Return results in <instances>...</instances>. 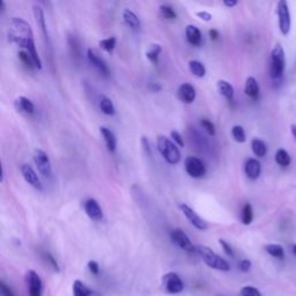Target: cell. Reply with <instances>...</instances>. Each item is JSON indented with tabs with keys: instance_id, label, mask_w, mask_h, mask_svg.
Listing matches in <instances>:
<instances>
[{
	"instance_id": "cell-14",
	"label": "cell",
	"mask_w": 296,
	"mask_h": 296,
	"mask_svg": "<svg viewBox=\"0 0 296 296\" xmlns=\"http://www.w3.org/2000/svg\"><path fill=\"white\" fill-rule=\"evenodd\" d=\"M84 208H85L86 214H87L92 220L101 221L103 219L102 208L97 203V200H95L93 198H89L88 200H86L84 204Z\"/></svg>"
},
{
	"instance_id": "cell-42",
	"label": "cell",
	"mask_w": 296,
	"mask_h": 296,
	"mask_svg": "<svg viewBox=\"0 0 296 296\" xmlns=\"http://www.w3.org/2000/svg\"><path fill=\"white\" fill-rule=\"evenodd\" d=\"M250 268H251V262L248 261V259H243L240 263V270L242 272H248Z\"/></svg>"
},
{
	"instance_id": "cell-12",
	"label": "cell",
	"mask_w": 296,
	"mask_h": 296,
	"mask_svg": "<svg viewBox=\"0 0 296 296\" xmlns=\"http://www.w3.org/2000/svg\"><path fill=\"white\" fill-rule=\"evenodd\" d=\"M21 174H22V176H24V179L27 183L33 186L34 189L38 190V191L43 190L42 182H41L40 177L37 176L35 170L29 165H24L21 167Z\"/></svg>"
},
{
	"instance_id": "cell-5",
	"label": "cell",
	"mask_w": 296,
	"mask_h": 296,
	"mask_svg": "<svg viewBox=\"0 0 296 296\" xmlns=\"http://www.w3.org/2000/svg\"><path fill=\"white\" fill-rule=\"evenodd\" d=\"M184 167L186 174L192 177V179H202V177L206 175V166H205V163L200 159L195 156L186 157Z\"/></svg>"
},
{
	"instance_id": "cell-40",
	"label": "cell",
	"mask_w": 296,
	"mask_h": 296,
	"mask_svg": "<svg viewBox=\"0 0 296 296\" xmlns=\"http://www.w3.org/2000/svg\"><path fill=\"white\" fill-rule=\"evenodd\" d=\"M195 15H197L200 20H203L205 22H209V21L212 20V14H211V13L206 12V11H202V12L195 13Z\"/></svg>"
},
{
	"instance_id": "cell-44",
	"label": "cell",
	"mask_w": 296,
	"mask_h": 296,
	"mask_svg": "<svg viewBox=\"0 0 296 296\" xmlns=\"http://www.w3.org/2000/svg\"><path fill=\"white\" fill-rule=\"evenodd\" d=\"M2 295L3 296H14L12 289L10 288V287H7L5 285V282H2Z\"/></svg>"
},
{
	"instance_id": "cell-36",
	"label": "cell",
	"mask_w": 296,
	"mask_h": 296,
	"mask_svg": "<svg viewBox=\"0 0 296 296\" xmlns=\"http://www.w3.org/2000/svg\"><path fill=\"white\" fill-rule=\"evenodd\" d=\"M241 295L242 296H262L261 291L252 286H245L241 290Z\"/></svg>"
},
{
	"instance_id": "cell-28",
	"label": "cell",
	"mask_w": 296,
	"mask_h": 296,
	"mask_svg": "<svg viewBox=\"0 0 296 296\" xmlns=\"http://www.w3.org/2000/svg\"><path fill=\"white\" fill-rule=\"evenodd\" d=\"M251 148L254 155H257L258 157H264L267 153V146L261 139H253L251 143Z\"/></svg>"
},
{
	"instance_id": "cell-9",
	"label": "cell",
	"mask_w": 296,
	"mask_h": 296,
	"mask_svg": "<svg viewBox=\"0 0 296 296\" xmlns=\"http://www.w3.org/2000/svg\"><path fill=\"white\" fill-rule=\"evenodd\" d=\"M26 285L29 296H42V279L34 270H29L26 273Z\"/></svg>"
},
{
	"instance_id": "cell-48",
	"label": "cell",
	"mask_w": 296,
	"mask_h": 296,
	"mask_svg": "<svg viewBox=\"0 0 296 296\" xmlns=\"http://www.w3.org/2000/svg\"><path fill=\"white\" fill-rule=\"evenodd\" d=\"M209 37H211L212 40H216V38L219 37L218 30H215V29H211V30H209Z\"/></svg>"
},
{
	"instance_id": "cell-37",
	"label": "cell",
	"mask_w": 296,
	"mask_h": 296,
	"mask_svg": "<svg viewBox=\"0 0 296 296\" xmlns=\"http://www.w3.org/2000/svg\"><path fill=\"white\" fill-rule=\"evenodd\" d=\"M19 58L21 59V62L24 63L26 66H28L29 68H34L35 67V64L33 62V59H31L29 54L27 53L26 51H24V50H21V51L19 52Z\"/></svg>"
},
{
	"instance_id": "cell-1",
	"label": "cell",
	"mask_w": 296,
	"mask_h": 296,
	"mask_svg": "<svg viewBox=\"0 0 296 296\" xmlns=\"http://www.w3.org/2000/svg\"><path fill=\"white\" fill-rule=\"evenodd\" d=\"M10 27L11 28L8 30V41L28 53L30 58L33 59L35 67L41 70L42 68V62H41L38 52L36 50L34 34L30 25L24 19H21V17H13Z\"/></svg>"
},
{
	"instance_id": "cell-45",
	"label": "cell",
	"mask_w": 296,
	"mask_h": 296,
	"mask_svg": "<svg viewBox=\"0 0 296 296\" xmlns=\"http://www.w3.org/2000/svg\"><path fill=\"white\" fill-rule=\"evenodd\" d=\"M148 89L151 90V92H153V93H157V92H160V90L162 89V87H161V85L157 84V83H149L148 84Z\"/></svg>"
},
{
	"instance_id": "cell-27",
	"label": "cell",
	"mask_w": 296,
	"mask_h": 296,
	"mask_svg": "<svg viewBox=\"0 0 296 296\" xmlns=\"http://www.w3.org/2000/svg\"><path fill=\"white\" fill-rule=\"evenodd\" d=\"M100 109H101V111L107 116H113L116 112V109L112 101L107 96H102L101 100H100Z\"/></svg>"
},
{
	"instance_id": "cell-26",
	"label": "cell",
	"mask_w": 296,
	"mask_h": 296,
	"mask_svg": "<svg viewBox=\"0 0 296 296\" xmlns=\"http://www.w3.org/2000/svg\"><path fill=\"white\" fill-rule=\"evenodd\" d=\"M161 52H162L161 45L153 43L148 47L147 52H146V57H147V59L151 63L156 64V63H159V57H160Z\"/></svg>"
},
{
	"instance_id": "cell-10",
	"label": "cell",
	"mask_w": 296,
	"mask_h": 296,
	"mask_svg": "<svg viewBox=\"0 0 296 296\" xmlns=\"http://www.w3.org/2000/svg\"><path fill=\"white\" fill-rule=\"evenodd\" d=\"M179 208L181 209V212L183 213V215L188 219L189 222L192 225L194 228H197L198 230H206L208 228V226L206 222H205L202 218H200L197 213H195L192 208H191L189 205L186 204H181Z\"/></svg>"
},
{
	"instance_id": "cell-30",
	"label": "cell",
	"mask_w": 296,
	"mask_h": 296,
	"mask_svg": "<svg viewBox=\"0 0 296 296\" xmlns=\"http://www.w3.org/2000/svg\"><path fill=\"white\" fill-rule=\"evenodd\" d=\"M265 250L268 254H271V256L274 258L282 259L285 257L284 248H282L279 244H267L265 247Z\"/></svg>"
},
{
	"instance_id": "cell-7",
	"label": "cell",
	"mask_w": 296,
	"mask_h": 296,
	"mask_svg": "<svg viewBox=\"0 0 296 296\" xmlns=\"http://www.w3.org/2000/svg\"><path fill=\"white\" fill-rule=\"evenodd\" d=\"M163 288L169 294H180L184 289L183 280L175 272H169L162 277Z\"/></svg>"
},
{
	"instance_id": "cell-50",
	"label": "cell",
	"mask_w": 296,
	"mask_h": 296,
	"mask_svg": "<svg viewBox=\"0 0 296 296\" xmlns=\"http://www.w3.org/2000/svg\"><path fill=\"white\" fill-rule=\"evenodd\" d=\"M293 252H294V254L296 256V244L293 245Z\"/></svg>"
},
{
	"instance_id": "cell-29",
	"label": "cell",
	"mask_w": 296,
	"mask_h": 296,
	"mask_svg": "<svg viewBox=\"0 0 296 296\" xmlns=\"http://www.w3.org/2000/svg\"><path fill=\"white\" fill-rule=\"evenodd\" d=\"M252 220H253V211L251 205L245 204L242 209V213H241V221H242L243 225L248 226L251 224Z\"/></svg>"
},
{
	"instance_id": "cell-22",
	"label": "cell",
	"mask_w": 296,
	"mask_h": 296,
	"mask_svg": "<svg viewBox=\"0 0 296 296\" xmlns=\"http://www.w3.org/2000/svg\"><path fill=\"white\" fill-rule=\"evenodd\" d=\"M34 16H35V20L37 22L38 27L42 30V33L44 35V37L47 38V41H49V33H48V29H47V22H45V16H44V12L42 10V7H40L38 5H34Z\"/></svg>"
},
{
	"instance_id": "cell-46",
	"label": "cell",
	"mask_w": 296,
	"mask_h": 296,
	"mask_svg": "<svg viewBox=\"0 0 296 296\" xmlns=\"http://www.w3.org/2000/svg\"><path fill=\"white\" fill-rule=\"evenodd\" d=\"M47 258H48V261H49L50 263H51V265L53 266L54 270H56V271H59L58 264H57V262H56V261H54V258L51 256V254H49V253H48V254H47Z\"/></svg>"
},
{
	"instance_id": "cell-24",
	"label": "cell",
	"mask_w": 296,
	"mask_h": 296,
	"mask_svg": "<svg viewBox=\"0 0 296 296\" xmlns=\"http://www.w3.org/2000/svg\"><path fill=\"white\" fill-rule=\"evenodd\" d=\"M244 92L247 94V96L251 97V98H256L259 94V86L257 80L253 78V76H249L245 81V87H244Z\"/></svg>"
},
{
	"instance_id": "cell-17",
	"label": "cell",
	"mask_w": 296,
	"mask_h": 296,
	"mask_svg": "<svg viewBox=\"0 0 296 296\" xmlns=\"http://www.w3.org/2000/svg\"><path fill=\"white\" fill-rule=\"evenodd\" d=\"M244 171L250 180H257L258 177L261 176L262 171L261 162L256 160V159H249V160L245 162Z\"/></svg>"
},
{
	"instance_id": "cell-15",
	"label": "cell",
	"mask_w": 296,
	"mask_h": 296,
	"mask_svg": "<svg viewBox=\"0 0 296 296\" xmlns=\"http://www.w3.org/2000/svg\"><path fill=\"white\" fill-rule=\"evenodd\" d=\"M177 96H179L182 102L190 104L194 102L197 93H195V89L192 85L185 83L182 84L179 87V90H177Z\"/></svg>"
},
{
	"instance_id": "cell-4",
	"label": "cell",
	"mask_w": 296,
	"mask_h": 296,
	"mask_svg": "<svg viewBox=\"0 0 296 296\" xmlns=\"http://www.w3.org/2000/svg\"><path fill=\"white\" fill-rule=\"evenodd\" d=\"M286 61H285V51L281 45H275L271 52V66L270 73L273 79H280L285 72Z\"/></svg>"
},
{
	"instance_id": "cell-41",
	"label": "cell",
	"mask_w": 296,
	"mask_h": 296,
	"mask_svg": "<svg viewBox=\"0 0 296 296\" xmlns=\"http://www.w3.org/2000/svg\"><path fill=\"white\" fill-rule=\"evenodd\" d=\"M88 268L89 271L93 273V274L97 275L100 273V267H98V264L95 262V261H89L88 262Z\"/></svg>"
},
{
	"instance_id": "cell-8",
	"label": "cell",
	"mask_w": 296,
	"mask_h": 296,
	"mask_svg": "<svg viewBox=\"0 0 296 296\" xmlns=\"http://www.w3.org/2000/svg\"><path fill=\"white\" fill-rule=\"evenodd\" d=\"M170 239H171L172 242H174L176 245H179L182 250H184V251H186V252H195L197 251V247H194L193 243L191 242V240L189 239V236L180 228H176L174 230H171Z\"/></svg>"
},
{
	"instance_id": "cell-16",
	"label": "cell",
	"mask_w": 296,
	"mask_h": 296,
	"mask_svg": "<svg viewBox=\"0 0 296 296\" xmlns=\"http://www.w3.org/2000/svg\"><path fill=\"white\" fill-rule=\"evenodd\" d=\"M185 36L188 42L193 47H199L203 43V36L199 28L193 25H188L185 27Z\"/></svg>"
},
{
	"instance_id": "cell-23",
	"label": "cell",
	"mask_w": 296,
	"mask_h": 296,
	"mask_svg": "<svg viewBox=\"0 0 296 296\" xmlns=\"http://www.w3.org/2000/svg\"><path fill=\"white\" fill-rule=\"evenodd\" d=\"M218 90L222 96L231 101L234 98V87L227 80H219L218 81Z\"/></svg>"
},
{
	"instance_id": "cell-31",
	"label": "cell",
	"mask_w": 296,
	"mask_h": 296,
	"mask_svg": "<svg viewBox=\"0 0 296 296\" xmlns=\"http://www.w3.org/2000/svg\"><path fill=\"white\" fill-rule=\"evenodd\" d=\"M275 161L278 165H280L282 167H286V166H289L290 163V156L289 154L287 153L285 149H278L277 153H275Z\"/></svg>"
},
{
	"instance_id": "cell-33",
	"label": "cell",
	"mask_w": 296,
	"mask_h": 296,
	"mask_svg": "<svg viewBox=\"0 0 296 296\" xmlns=\"http://www.w3.org/2000/svg\"><path fill=\"white\" fill-rule=\"evenodd\" d=\"M231 135H233V138L235 139V141H238V143H240V144H242V143H244L245 140H247L245 131L241 125L233 126V129H231Z\"/></svg>"
},
{
	"instance_id": "cell-21",
	"label": "cell",
	"mask_w": 296,
	"mask_h": 296,
	"mask_svg": "<svg viewBox=\"0 0 296 296\" xmlns=\"http://www.w3.org/2000/svg\"><path fill=\"white\" fill-rule=\"evenodd\" d=\"M123 19H124V22L130 27L131 29H133V30L140 29V27H141L140 19L133 11L129 10V8H125L124 12H123Z\"/></svg>"
},
{
	"instance_id": "cell-32",
	"label": "cell",
	"mask_w": 296,
	"mask_h": 296,
	"mask_svg": "<svg viewBox=\"0 0 296 296\" xmlns=\"http://www.w3.org/2000/svg\"><path fill=\"white\" fill-rule=\"evenodd\" d=\"M116 38L115 37H108V38H104L98 42L100 47H101L104 51H107L108 53H112L113 50L116 48Z\"/></svg>"
},
{
	"instance_id": "cell-18",
	"label": "cell",
	"mask_w": 296,
	"mask_h": 296,
	"mask_svg": "<svg viewBox=\"0 0 296 296\" xmlns=\"http://www.w3.org/2000/svg\"><path fill=\"white\" fill-rule=\"evenodd\" d=\"M100 132H101L103 139L104 141H106L108 151L110 153H115L117 148V139H116V135L113 134V132L106 126L100 127Z\"/></svg>"
},
{
	"instance_id": "cell-49",
	"label": "cell",
	"mask_w": 296,
	"mask_h": 296,
	"mask_svg": "<svg viewBox=\"0 0 296 296\" xmlns=\"http://www.w3.org/2000/svg\"><path fill=\"white\" fill-rule=\"evenodd\" d=\"M290 130H291V133H293V136L295 138V140H296V125H291L290 126Z\"/></svg>"
},
{
	"instance_id": "cell-39",
	"label": "cell",
	"mask_w": 296,
	"mask_h": 296,
	"mask_svg": "<svg viewBox=\"0 0 296 296\" xmlns=\"http://www.w3.org/2000/svg\"><path fill=\"white\" fill-rule=\"evenodd\" d=\"M219 243H220L222 249H224V251L228 254V256H231V257L234 256V250L230 247L229 243H227L225 240H219Z\"/></svg>"
},
{
	"instance_id": "cell-43",
	"label": "cell",
	"mask_w": 296,
	"mask_h": 296,
	"mask_svg": "<svg viewBox=\"0 0 296 296\" xmlns=\"http://www.w3.org/2000/svg\"><path fill=\"white\" fill-rule=\"evenodd\" d=\"M141 144H143V147H144V149L146 151V153H147L149 156H152L151 145H149V141L147 140V138H145V136H143V139H141Z\"/></svg>"
},
{
	"instance_id": "cell-20",
	"label": "cell",
	"mask_w": 296,
	"mask_h": 296,
	"mask_svg": "<svg viewBox=\"0 0 296 296\" xmlns=\"http://www.w3.org/2000/svg\"><path fill=\"white\" fill-rule=\"evenodd\" d=\"M15 108L17 111L25 112L27 113V115H33V113L35 112V106L33 101H31L30 98L25 97V96H20L19 98H16Z\"/></svg>"
},
{
	"instance_id": "cell-25",
	"label": "cell",
	"mask_w": 296,
	"mask_h": 296,
	"mask_svg": "<svg viewBox=\"0 0 296 296\" xmlns=\"http://www.w3.org/2000/svg\"><path fill=\"white\" fill-rule=\"evenodd\" d=\"M189 70L197 78H204L206 75V67L204 64L199 61H194V59L189 62Z\"/></svg>"
},
{
	"instance_id": "cell-34",
	"label": "cell",
	"mask_w": 296,
	"mask_h": 296,
	"mask_svg": "<svg viewBox=\"0 0 296 296\" xmlns=\"http://www.w3.org/2000/svg\"><path fill=\"white\" fill-rule=\"evenodd\" d=\"M160 12H161V15L167 20H174L177 17V13L170 5H161Z\"/></svg>"
},
{
	"instance_id": "cell-35",
	"label": "cell",
	"mask_w": 296,
	"mask_h": 296,
	"mask_svg": "<svg viewBox=\"0 0 296 296\" xmlns=\"http://www.w3.org/2000/svg\"><path fill=\"white\" fill-rule=\"evenodd\" d=\"M200 123H202V126H203L204 131L206 132L208 135L215 134V125H214L211 121L207 120V118H203Z\"/></svg>"
},
{
	"instance_id": "cell-47",
	"label": "cell",
	"mask_w": 296,
	"mask_h": 296,
	"mask_svg": "<svg viewBox=\"0 0 296 296\" xmlns=\"http://www.w3.org/2000/svg\"><path fill=\"white\" fill-rule=\"evenodd\" d=\"M238 4H239V3L236 2V0H224V5L227 6V7H229V8L236 6V5H238Z\"/></svg>"
},
{
	"instance_id": "cell-38",
	"label": "cell",
	"mask_w": 296,
	"mask_h": 296,
	"mask_svg": "<svg viewBox=\"0 0 296 296\" xmlns=\"http://www.w3.org/2000/svg\"><path fill=\"white\" fill-rule=\"evenodd\" d=\"M170 138H171L172 140H174V143H175L177 146H180V147H183V146H184V140H183V138H182V135H181L180 132H177L176 130L170 132Z\"/></svg>"
},
{
	"instance_id": "cell-13",
	"label": "cell",
	"mask_w": 296,
	"mask_h": 296,
	"mask_svg": "<svg viewBox=\"0 0 296 296\" xmlns=\"http://www.w3.org/2000/svg\"><path fill=\"white\" fill-rule=\"evenodd\" d=\"M87 58H88L89 63L92 64V65L96 68V70L101 73L102 75L108 76L109 74H110V71H109V67L107 65V63L104 62L103 59L100 57V54L96 51H94L93 49H88Z\"/></svg>"
},
{
	"instance_id": "cell-3",
	"label": "cell",
	"mask_w": 296,
	"mask_h": 296,
	"mask_svg": "<svg viewBox=\"0 0 296 296\" xmlns=\"http://www.w3.org/2000/svg\"><path fill=\"white\" fill-rule=\"evenodd\" d=\"M157 149L165 161L169 165H177L181 160V152L177 145L171 139L167 136H159L157 138Z\"/></svg>"
},
{
	"instance_id": "cell-2",
	"label": "cell",
	"mask_w": 296,
	"mask_h": 296,
	"mask_svg": "<svg viewBox=\"0 0 296 296\" xmlns=\"http://www.w3.org/2000/svg\"><path fill=\"white\" fill-rule=\"evenodd\" d=\"M195 252L199 254V257L203 259L204 263L211 268H214V270H218V271H222V272H228L230 270L228 262L225 261L224 258L219 256V254H216L212 249H209L208 247L198 245L197 251Z\"/></svg>"
},
{
	"instance_id": "cell-19",
	"label": "cell",
	"mask_w": 296,
	"mask_h": 296,
	"mask_svg": "<svg viewBox=\"0 0 296 296\" xmlns=\"http://www.w3.org/2000/svg\"><path fill=\"white\" fill-rule=\"evenodd\" d=\"M73 296H100V294L90 289L81 280H75L73 282Z\"/></svg>"
},
{
	"instance_id": "cell-6",
	"label": "cell",
	"mask_w": 296,
	"mask_h": 296,
	"mask_svg": "<svg viewBox=\"0 0 296 296\" xmlns=\"http://www.w3.org/2000/svg\"><path fill=\"white\" fill-rule=\"evenodd\" d=\"M34 162L41 175L44 176L45 179H50V177H51L52 167L47 153L42 151V149L36 148L34 151Z\"/></svg>"
},
{
	"instance_id": "cell-11",
	"label": "cell",
	"mask_w": 296,
	"mask_h": 296,
	"mask_svg": "<svg viewBox=\"0 0 296 296\" xmlns=\"http://www.w3.org/2000/svg\"><path fill=\"white\" fill-rule=\"evenodd\" d=\"M278 17H279L280 31L284 35H287L290 30V15L285 0H280L278 3Z\"/></svg>"
}]
</instances>
